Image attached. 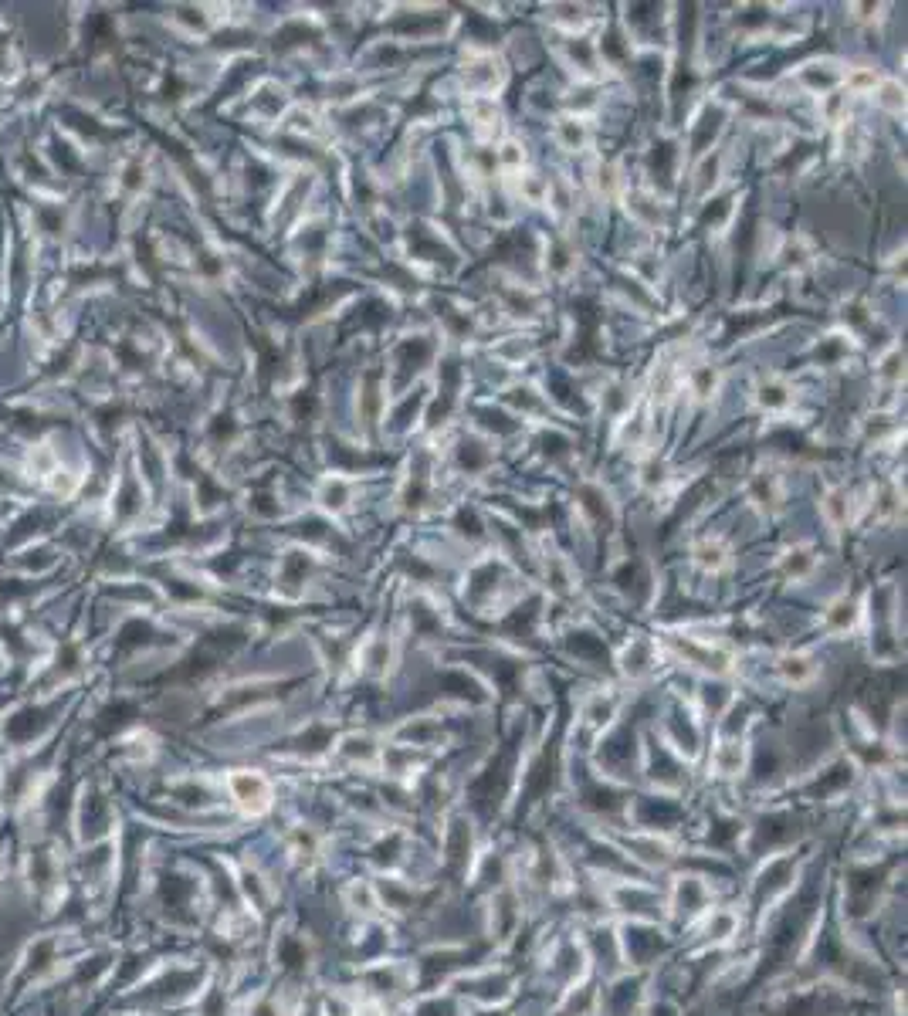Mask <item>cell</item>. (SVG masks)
<instances>
[{
  "label": "cell",
  "mask_w": 908,
  "mask_h": 1016,
  "mask_svg": "<svg viewBox=\"0 0 908 1016\" xmlns=\"http://www.w3.org/2000/svg\"><path fill=\"white\" fill-rule=\"evenodd\" d=\"M461 448H465V451H461V464H465V468L475 471V468H482V464H488V454H478L475 451L478 444H461Z\"/></svg>",
  "instance_id": "cell-11"
},
{
  "label": "cell",
  "mask_w": 908,
  "mask_h": 1016,
  "mask_svg": "<svg viewBox=\"0 0 908 1016\" xmlns=\"http://www.w3.org/2000/svg\"><path fill=\"white\" fill-rule=\"evenodd\" d=\"M827 515H831L834 522H844V495L827 498Z\"/></svg>",
  "instance_id": "cell-14"
},
{
  "label": "cell",
  "mask_w": 908,
  "mask_h": 1016,
  "mask_svg": "<svg viewBox=\"0 0 908 1016\" xmlns=\"http://www.w3.org/2000/svg\"><path fill=\"white\" fill-rule=\"evenodd\" d=\"M675 647L681 654H685L688 661H695L698 668H705V671H726L729 668V658L726 654H719V651H712V647H698L692 641H675Z\"/></svg>",
  "instance_id": "cell-2"
},
{
  "label": "cell",
  "mask_w": 908,
  "mask_h": 1016,
  "mask_svg": "<svg viewBox=\"0 0 908 1016\" xmlns=\"http://www.w3.org/2000/svg\"><path fill=\"white\" fill-rule=\"evenodd\" d=\"M881 105H885V109H902V105H905V95H902V89H898L895 82L881 85Z\"/></svg>",
  "instance_id": "cell-10"
},
{
  "label": "cell",
  "mask_w": 908,
  "mask_h": 1016,
  "mask_svg": "<svg viewBox=\"0 0 908 1016\" xmlns=\"http://www.w3.org/2000/svg\"><path fill=\"white\" fill-rule=\"evenodd\" d=\"M322 1016H356V1006L343 996H329L326 1006H322Z\"/></svg>",
  "instance_id": "cell-8"
},
{
  "label": "cell",
  "mask_w": 908,
  "mask_h": 1016,
  "mask_svg": "<svg viewBox=\"0 0 908 1016\" xmlns=\"http://www.w3.org/2000/svg\"><path fill=\"white\" fill-rule=\"evenodd\" d=\"M715 769H719L722 776H739V769H742V749H739V742H726V746L715 752Z\"/></svg>",
  "instance_id": "cell-4"
},
{
  "label": "cell",
  "mask_w": 908,
  "mask_h": 1016,
  "mask_svg": "<svg viewBox=\"0 0 908 1016\" xmlns=\"http://www.w3.org/2000/svg\"><path fill=\"white\" fill-rule=\"evenodd\" d=\"M698 563H702L705 569H719L722 563H726V553H722V546H715V542L712 546L705 542V546H698Z\"/></svg>",
  "instance_id": "cell-7"
},
{
  "label": "cell",
  "mask_w": 908,
  "mask_h": 1016,
  "mask_svg": "<svg viewBox=\"0 0 908 1016\" xmlns=\"http://www.w3.org/2000/svg\"><path fill=\"white\" fill-rule=\"evenodd\" d=\"M698 393H702V397H705V393H709V387H715V373L712 370H702V373H698Z\"/></svg>",
  "instance_id": "cell-17"
},
{
  "label": "cell",
  "mask_w": 908,
  "mask_h": 1016,
  "mask_svg": "<svg viewBox=\"0 0 908 1016\" xmlns=\"http://www.w3.org/2000/svg\"><path fill=\"white\" fill-rule=\"evenodd\" d=\"M807 566H810L807 553H790V559H787V573H807Z\"/></svg>",
  "instance_id": "cell-16"
},
{
  "label": "cell",
  "mask_w": 908,
  "mask_h": 1016,
  "mask_svg": "<svg viewBox=\"0 0 908 1016\" xmlns=\"http://www.w3.org/2000/svg\"><path fill=\"white\" fill-rule=\"evenodd\" d=\"M780 671H783V678H787V681H797V685H800V681H807L810 674H814V668H810V661H803V658H783Z\"/></svg>",
  "instance_id": "cell-6"
},
{
  "label": "cell",
  "mask_w": 908,
  "mask_h": 1016,
  "mask_svg": "<svg viewBox=\"0 0 908 1016\" xmlns=\"http://www.w3.org/2000/svg\"><path fill=\"white\" fill-rule=\"evenodd\" d=\"M502 163H509V166H515V163H522V153H519V146H515V143H509V146H502Z\"/></svg>",
  "instance_id": "cell-18"
},
{
  "label": "cell",
  "mask_w": 908,
  "mask_h": 1016,
  "mask_svg": "<svg viewBox=\"0 0 908 1016\" xmlns=\"http://www.w3.org/2000/svg\"><path fill=\"white\" fill-rule=\"evenodd\" d=\"M759 400H763L766 407H787V390L783 387H763V393H759Z\"/></svg>",
  "instance_id": "cell-12"
},
{
  "label": "cell",
  "mask_w": 908,
  "mask_h": 1016,
  "mask_svg": "<svg viewBox=\"0 0 908 1016\" xmlns=\"http://www.w3.org/2000/svg\"><path fill=\"white\" fill-rule=\"evenodd\" d=\"M343 498H346V488L339 485V481H336V485H329V488H326V505H329V508H339V505H343Z\"/></svg>",
  "instance_id": "cell-15"
},
{
  "label": "cell",
  "mask_w": 908,
  "mask_h": 1016,
  "mask_svg": "<svg viewBox=\"0 0 908 1016\" xmlns=\"http://www.w3.org/2000/svg\"><path fill=\"white\" fill-rule=\"evenodd\" d=\"M319 834L312 827H295L292 834H288V851H292L299 861L305 864H312L319 857Z\"/></svg>",
  "instance_id": "cell-3"
},
{
  "label": "cell",
  "mask_w": 908,
  "mask_h": 1016,
  "mask_svg": "<svg viewBox=\"0 0 908 1016\" xmlns=\"http://www.w3.org/2000/svg\"><path fill=\"white\" fill-rule=\"evenodd\" d=\"M851 620H854V607H851V603H837V607H834V613H831V624L834 627H848L851 624Z\"/></svg>",
  "instance_id": "cell-13"
},
{
  "label": "cell",
  "mask_w": 908,
  "mask_h": 1016,
  "mask_svg": "<svg viewBox=\"0 0 908 1016\" xmlns=\"http://www.w3.org/2000/svg\"><path fill=\"white\" fill-rule=\"evenodd\" d=\"M231 786V796L238 800V807L251 817H261V813L272 810V786L261 773H251V769H241V773H231L227 779Z\"/></svg>",
  "instance_id": "cell-1"
},
{
  "label": "cell",
  "mask_w": 908,
  "mask_h": 1016,
  "mask_svg": "<svg viewBox=\"0 0 908 1016\" xmlns=\"http://www.w3.org/2000/svg\"><path fill=\"white\" fill-rule=\"evenodd\" d=\"M560 133H563V143L570 146V150H576V146L583 143V126H580V122L563 119V122H560Z\"/></svg>",
  "instance_id": "cell-9"
},
{
  "label": "cell",
  "mask_w": 908,
  "mask_h": 1016,
  "mask_svg": "<svg viewBox=\"0 0 908 1016\" xmlns=\"http://www.w3.org/2000/svg\"><path fill=\"white\" fill-rule=\"evenodd\" d=\"M898 363H902V356H898V353H895V356H892V359H888V363H885V373H888V376H898Z\"/></svg>",
  "instance_id": "cell-20"
},
{
  "label": "cell",
  "mask_w": 908,
  "mask_h": 1016,
  "mask_svg": "<svg viewBox=\"0 0 908 1016\" xmlns=\"http://www.w3.org/2000/svg\"><path fill=\"white\" fill-rule=\"evenodd\" d=\"M851 85H854V89H875V75H871V72H858V75L851 78Z\"/></svg>",
  "instance_id": "cell-19"
},
{
  "label": "cell",
  "mask_w": 908,
  "mask_h": 1016,
  "mask_svg": "<svg viewBox=\"0 0 908 1016\" xmlns=\"http://www.w3.org/2000/svg\"><path fill=\"white\" fill-rule=\"evenodd\" d=\"M427 356H431V343H424V339H421V343H417V353H414V343H407V346H400V366H404V373H410V370H421V366H424V359Z\"/></svg>",
  "instance_id": "cell-5"
}]
</instances>
